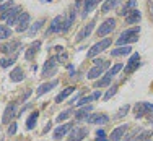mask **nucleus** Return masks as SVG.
<instances>
[{
  "mask_svg": "<svg viewBox=\"0 0 153 141\" xmlns=\"http://www.w3.org/2000/svg\"><path fill=\"white\" fill-rule=\"evenodd\" d=\"M138 34H140V26H135V28H130V29H126V31H124L122 34L117 37L116 44L121 47V46L130 44V42H135V41H138Z\"/></svg>",
  "mask_w": 153,
  "mask_h": 141,
  "instance_id": "1",
  "label": "nucleus"
},
{
  "mask_svg": "<svg viewBox=\"0 0 153 141\" xmlns=\"http://www.w3.org/2000/svg\"><path fill=\"white\" fill-rule=\"evenodd\" d=\"M59 57L57 55H54V57H51L49 60H46V63H44V67H42V73H41V76H44V78H49V76H52V75H56V71H57V62H59Z\"/></svg>",
  "mask_w": 153,
  "mask_h": 141,
  "instance_id": "2",
  "label": "nucleus"
},
{
  "mask_svg": "<svg viewBox=\"0 0 153 141\" xmlns=\"http://www.w3.org/2000/svg\"><path fill=\"white\" fill-rule=\"evenodd\" d=\"M20 16H21V7L13 5L8 12H5L0 18H2V20H7V23H8V24H16L18 20H20Z\"/></svg>",
  "mask_w": 153,
  "mask_h": 141,
  "instance_id": "3",
  "label": "nucleus"
},
{
  "mask_svg": "<svg viewBox=\"0 0 153 141\" xmlns=\"http://www.w3.org/2000/svg\"><path fill=\"white\" fill-rule=\"evenodd\" d=\"M153 112V104L152 102H137L134 106V117L135 118H142L143 115L152 114Z\"/></svg>",
  "mask_w": 153,
  "mask_h": 141,
  "instance_id": "4",
  "label": "nucleus"
},
{
  "mask_svg": "<svg viewBox=\"0 0 153 141\" xmlns=\"http://www.w3.org/2000/svg\"><path fill=\"white\" fill-rule=\"evenodd\" d=\"M114 28H116V20L114 18H108V20L104 21L103 24H100V28H98V31H96L98 37H104V36H108L109 32L114 31Z\"/></svg>",
  "mask_w": 153,
  "mask_h": 141,
  "instance_id": "5",
  "label": "nucleus"
},
{
  "mask_svg": "<svg viewBox=\"0 0 153 141\" xmlns=\"http://www.w3.org/2000/svg\"><path fill=\"white\" fill-rule=\"evenodd\" d=\"M111 42H112V39L111 37H106V39H103V41H100L98 44H94L91 49H90V52H88V57L91 59V57L94 55H98V54H101L104 49H108L109 46H111Z\"/></svg>",
  "mask_w": 153,
  "mask_h": 141,
  "instance_id": "6",
  "label": "nucleus"
},
{
  "mask_svg": "<svg viewBox=\"0 0 153 141\" xmlns=\"http://www.w3.org/2000/svg\"><path fill=\"white\" fill-rule=\"evenodd\" d=\"M62 31H64V16L59 15L51 21V26L46 31V34H56V32H62Z\"/></svg>",
  "mask_w": 153,
  "mask_h": 141,
  "instance_id": "7",
  "label": "nucleus"
},
{
  "mask_svg": "<svg viewBox=\"0 0 153 141\" xmlns=\"http://www.w3.org/2000/svg\"><path fill=\"white\" fill-rule=\"evenodd\" d=\"M86 122L90 125H106L109 122V117L104 114H91L86 117Z\"/></svg>",
  "mask_w": 153,
  "mask_h": 141,
  "instance_id": "8",
  "label": "nucleus"
},
{
  "mask_svg": "<svg viewBox=\"0 0 153 141\" xmlns=\"http://www.w3.org/2000/svg\"><path fill=\"white\" fill-rule=\"evenodd\" d=\"M16 102H12V104H8L7 106V109H5V112H3V117H2V123H8L12 118H15L16 117Z\"/></svg>",
  "mask_w": 153,
  "mask_h": 141,
  "instance_id": "9",
  "label": "nucleus"
},
{
  "mask_svg": "<svg viewBox=\"0 0 153 141\" xmlns=\"http://www.w3.org/2000/svg\"><path fill=\"white\" fill-rule=\"evenodd\" d=\"M138 65H140V55L138 54H134V55H130L129 62H127L126 68H124V71H126V75L129 73H134V71L138 68Z\"/></svg>",
  "mask_w": 153,
  "mask_h": 141,
  "instance_id": "10",
  "label": "nucleus"
},
{
  "mask_svg": "<svg viewBox=\"0 0 153 141\" xmlns=\"http://www.w3.org/2000/svg\"><path fill=\"white\" fill-rule=\"evenodd\" d=\"M86 135H88V128H85V126H78V128H74L70 131L68 140L70 141H82L83 138H86Z\"/></svg>",
  "mask_w": 153,
  "mask_h": 141,
  "instance_id": "11",
  "label": "nucleus"
},
{
  "mask_svg": "<svg viewBox=\"0 0 153 141\" xmlns=\"http://www.w3.org/2000/svg\"><path fill=\"white\" fill-rule=\"evenodd\" d=\"M108 67H109L108 62H104V63H101V65H94L91 70L88 71V78L90 79H96L98 76H101V75L104 73V70H106Z\"/></svg>",
  "mask_w": 153,
  "mask_h": 141,
  "instance_id": "12",
  "label": "nucleus"
},
{
  "mask_svg": "<svg viewBox=\"0 0 153 141\" xmlns=\"http://www.w3.org/2000/svg\"><path fill=\"white\" fill-rule=\"evenodd\" d=\"M30 20H31L30 13H21L20 20H18V23H16V31H18V32L28 31V26H30Z\"/></svg>",
  "mask_w": 153,
  "mask_h": 141,
  "instance_id": "13",
  "label": "nucleus"
},
{
  "mask_svg": "<svg viewBox=\"0 0 153 141\" xmlns=\"http://www.w3.org/2000/svg\"><path fill=\"white\" fill-rule=\"evenodd\" d=\"M72 126H74V123H64V125H59V126L56 128V131H54V140H62V138H64V136L72 130Z\"/></svg>",
  "mask_w": 153,
  "mask_h": 141,
  "instance_id": "14",
  "label": "nucleus"
},
{
  "mask_svg": "<svg viewBox=\"0 0 153 141\" xmlns=\"http://www.w3.org/2000/svg\"><path fill=\"white\" fill-rule=\"evenodd\" d=\"M127 130H129V125H121L117 128H114L111 133V141H122Z\"/></svg>",
  "mask_w": 153,
  "mask_h": 141,
  "instance_id": "15",
  "label": "nucleus"
},
{
  "mask_svg": "<svg viewBox=\"0 0 153 141\" xmlns=\"http://www.w3.org/2000/svg\"><path fill=\"white\" fill-rule=\"evenodd\" d=\"M21 47V42L20 41H10L8 44H2L0 46V50H2L3 54H13V52H16L18 49Z\"/></svg>",
  "mask_w": 153,
  "mask_h": 141,
  "instance_id": "16",
  "label": "nucleus"
},
{
  "mask_svg": "<svg viewBox=\"0 0 153 141\" xmlns=\"http://www.w3.org/2000/svg\"><path fill=\"white\" fill-rule=\"evenodd\" d=\"M94 24H96V20L90 21V23L86 24V26H85V28H83L82 31L78 32V36H76V41L80 42V41H83V39H86V37H88V36L91 34V31L94 29Z\"/></svg>",
  "mask_w": 153,
  "mask_h": 141,
  "instance_id": "17",
  "label": "nucleus"
},
{
  "mask_svg": "<svg viewBox=\"0 0 153 141\" xmlns=\"http://www.w3.org/2000/svg\"><path fill=\"white\" fill-rule=\"evenodd\" d=\"M39 49H41V41H34L30 47H28L26 54H25V59H26V60H31L33 57H34L36 54L39 52Z\"/></svg>",
  "mask_w": 153,
  "mask_h": 141,
  "instance_id": "18",
  "label": "nucleus"
},
{
  "mask_svg": "<svg viewBox=\"0 0 153 141\" xmlns=\"http://www.w3.org/2000/svg\"><path fill=\"white\" fill-rule=\"evenodd\" d=\"M142 20V13L138 12V10H132V12L129 13V15L126 16V23L127 24H138V21Z\"/></svg>",
  "mask_w": 153,
  "mask_h": 141,
  "instance_id": "19",
  "label": "nucleus"
},
{
  "mask_svg": "<svg viewBox=\"0 0 153 141\" xmlns=\"http://www.w3.org/2000/svg\"><path fill=\"white\" fill-rule=\"evenodd\" d=\"M59 84V81L57 79H52V81H49V83H44V84H41L38 88V96H42V94H46V93H49L52 88H56V86Z\"/></svg>",
  "mask_w": 153,
  "mask_h": 141,
  "instance_id": "20",
  "label": "nucleus"
},
{
  "mask_svg": "<svg viewBox=\"0 0 153 141\" xmlns=\"http://www.w3.org/2000/svg\"><path fill=\"white\" fill-rule=\"evenodd\" d=\"M10 79H12L13 83H20V81H23V79H25V71L21 70L20 67L13 68L12 73H10Z\"/></svg>",
  "mask_w": 153,
  "mask_h": 141,
  "instance_id": "21",
  "label": "nucleus"
},
{
  "mask_svg": "<svg viewBox=\"0 0 153 141\" xmlns=\"http://www.w3.org/2000/svg\"><path fill=\"white\" fill-rule=\"evenodd\" d=\"M130 52H132V47L130 46H121L117 49L111 50V55L112 57H122V55H129Z\"/></svg>",
  "mask_w": 153,
  "mask_h": 141,
  "instance_id": "22",
  "label": "nucleus"
},
{
  "mask_svg": "<svg viewBox=\"0 0 153 141\" xmlns=\"http://www.w3.org/2000/svg\"><path fill=\"white\" fill-rule=\"evenodd\" d=\"M100 97H101V93L96 91V93L90 94V96H86V97H80V101L76 102V106H86V104H90L91 101H96V99H100Z\"/></svg>",
  "mask_w": 153,
  "mask_h": 141,
  "instance_id": "23",
  "label": "nucleus"
},
{
  "mask_svg": "<svg viewBox=\"0 0 153 141\" xmlns=\"http://www.w3.org/2000/svg\"><path fill=\"white\" fill-rule=\"evenodd\" d=\"M119 3H121V0H106V2L103 3V7H101V13H108V12H111V10H114Z\"/></svg>",
  "mask_w": 153,
  "mask_h": 141,
  "instance_id": "24",
  "label": "nucleus"
},
{
  "mask_svg": "<svg viewBox=\"0 0 153 141\" xmlns=\"http://www.w3.org/2000/svg\"><path fill=\"white\" fill-rule=\"evenodd\" d=\"M74 21H75V8L70 10L68 15H67V18L64 20V31H62V32H67L68 29H70V26L74 24Z\"/></svg>",
  "mask_w": 153,
  "mask_h": 141,
  "instance_id": "25",
  "label": "nucleus"
},
{
  "mask_svg": "<svg viewBox=\"0 0 153 141\" xmlns=\"http://www.w3.org/2000/svg\"><path fill=\"white\" fill-rule=\"evenodd\" d=\"M135 5H137V0H129V3L127 5H124L122 8H121V12H119V15H122V16H127L132 10H135Z\"/></svg>",
  "mask_w": 153,
  "mask_h": 141,
  "instance_id": "26",
  "label": "nucleus"
},
{
  "mask_svg": "<svg viewBox=\"0 0 153 141\" xmlns=\"http://www.w3.org/2000/svg\"><path fill=\"white\" fill-rule=\"evenodd\" d=\"M38 118H39V112L38 110H34L33 114L28 117V120H26V128L28 130H33L36 126V123H38Z\"/></svg>",
  "mask_w": 153,
  "mask_h": 141,
  "instance_id": "27",
  "label": "nucleus"
},
{
  "mask_svg": "<svg viewBox=\"0 0 153 141\" xmlns=\"http://www.w3.org/2000/svg\"><path fill=\"white\" fill-rule=\"evenodd\" d=\"M98 2L100 0H85V3H83V16H86L90 12H93V8L96 7Z\"/></svg>",
  "mask_w": 153,
  "mask_h": 141,
  "instance_id": "28",
  "label": "nucleus"
},
{
  "mask_svg": "<svg viewBox=\"0 0 153 141\" xmlns=\"http://www.w3.org/2000/svg\"><path fill=\"white\" fill-rule=\"evenodd\" d=\"M74 89H75V88H72V86H68V88H65L64 91H62V93H59V94L56 96V102H59V104H60L64 99H67V97L70 96L72 93H74Z\"/></svg>",
  "mask_w": 153,
  "mask_h": 141,
  "instance_id": "29",
  "label": "nucleus"
},
{
  "mask_svg": "<svg viewBox=\"0 0 153 141\" xmlns=\"http://www.w3.org/2000/svg\"><path fill=\"white\" fill-rule=\"evenodd\" d=\"M91 109H93V107L90 106V104H88V106H83L82 109H80V110L75 114V115H76V120H83V118H86V115L91 112Z\"/></svg>",
  "mask_w": 153,
  "mask_h": 141,
  "instance_id": "30",
  "label": "nucleus"
},
{
  "mask_svg": "<svg viewBox=\"0 0 153 141\" xmlns=\"http://www.w3.org/2000/svg\"><path fill=\"white\" fill-rule=\"evenodd\" d=\"M42 24H44V20L41 18V20H38V21H36V23H34V24H33V26L30 28V29H28V36H30V37H33V36H34L36 32H38L39 29H41V26H42Z\"/></svg>",
  "mask_w": 153,
  "mask_h": 141,
  "instance_id": "31",
  "label": "nucleus"
},
{
  "mask_svg": "<svg viewBox=\"0 0 153 141\" xmlns=\"http://www.w3.org/2000/svg\"><path fill=\"white\" fill-rule=\"evenodd\" d=\"M12 29H10L8 26H5V24H0V41H3V39H8L12 37Z\"/></svg>",
  "mask_w": 153,
  "mask_h": 141,
  "instance_id": "32",
  "label": "nucleus"
},
{
  "mask_svg": "<svg viewBox=\"0 0 153 141\" xmlns=\"http://www.w3.org/2000/svg\"><path fill=\"white\" fill-rule=\"evenodd\" d=\"M122 68H124V67H122V63H116V65H114V67H112V68H109L106 75H109V76H112V78H114L116 75H117L119 71L122 70Z\"/></svg>",
  "mask_w": 153,
  "mask_h": 141,
  "instance_id": "33",
  "label": "nucleus"
},
{
  "mask_svg": "<svg viewBox=\"0 0 153 141\" xmlns=\"http://www.w3.org/2000/svg\"><path fill=\"white\" fill-rule=\"evenodd\" d=\"M130 110V106L129 104H126V106H122L121 109H119L117 112H116V118H124L127 115V112Z\"/></svg>",
  "mask_w": 153,
  "mask_h": 141,
  "instance_id": "34",
  "label": "nucleus"
},
{
  "mask_svg": "<svg viewBox=\"0 0 153 141\" xmlns=\"http://www.w3.org/2000/svg\"><path fill=\"white\" fill-rule=\"evenodd\" d=\"M15 60H16V55L8 57V59H2V60H0V67H2V68H8L10 65H13Z\"/></svg>",
  "mask_w": 153,
  "mask_h": 141,
  "instance_id": "35",
  "label": "nucleus"
},
{
  "mask_svg": "<svg viewBox=\"0 0 153 141\" xmlns=\"http://www.w3.org/2000/svg\"><path fill=\"white\" fill-rule=\"evenodd\" d=\"M111 79H112V76H109V75H104V78L100 79V81L96 83V88H104V86H108L109 83H111Z\"/></svg>",
  "mask_w": 153,
  "mask_h": 141,
  "instance_id": "36",
  "label": "nucleus"
},
{
  "mask_svg": "<svg viewBox=\"0 0 153 141\" xmlns=\"http://www.w3.org/2000/svg\"><path fill=\"white\" fill-rule=\"evenodd\" d=\"M70 115H72V110H64V112H60V114H59V115H57V118H56V122H59V123H60V122H64V120H67V118H68V117H70Z\"/></svg>",
  "mask_w": 153,
  "mask_h": 141,
  "instance_id": "37",
  "label": "nucleus"
},
{
  "mask_svg": "<svg viewBox=\"0 0 153 141\" xmlns=\"http://www.w3.org/2000/svg\"><path fill=\"white\" fill-rule=\"evenodd\" d=\"M117 93V84H114V86H111V88L108 89V93L104 94V101H109L111 99L112 96H114V94Z\"/></svg>",
  "mask_w": 153,
  "mask_h": 141,
  "instance_id": "38",
  "label": "nucleus"
},
{
  "mask_svg": "<svg viewBox=\"0 0 153 141\" xmlns=\"http://www.w3.org/2000/svg\"><path fill=\"white\" fill-rule=\"evenodd\" d=\"M12 7H13L12 0H8V2H7V3H2V5H0V16H2V15H3V13H5V12H8V10L12 8Z\"/></svg>",
  "mask_w": 153,
  "mask_h": 141,
  "instance_id": "39",
  "label": "nucleus"
},
{
  "mask_svg": "<svg viewBox=\"0 0 153 141\" xmlns=\"http://www.w3.org/2000/svg\"><path fill=\"white\" fill-rule=\"evenodd\" d=\"M147 7H148V16H150V21H152V24H153V0H148Z\"/></svg>",
  "mask_w": 153,
  "mask_h": 141,
  "instance_id": "40",
  "label": "nucleus"
},
{
  "mask_svg": "<svg viewBox=\"0 0 153 141\" xmlns=\"http://www.w3.org/2000/svg\"><path fill=\"white\" fill-rule=\"evenodd\" d=\"M16 128H18L16 123H12V125L8 126V135H15V133H16Z\"/></svg>",
  "mask_w": 153,
  "mask_h": 141,
  "instance_id": "41",
  "label": "nucleus"
},
{
  "mask_svg": "<svg viewBox=\"0 0 153 141\" xmlns=\"http://www.w3.org/2000/svg\"><path fill=\"white\" fill-rule=\"evenodd\" d=\"M96 138H104V130L103 128H98L96 130Z\"/></svg>",
  "mask_w": 153,
  "mask_h": 141,
  "instance_id": "42",
  "label": "nucleus"
},
{
  "mask_svg": "<svg viewBox=\"0 0 153 141\" xmlns=\"http://www.w3.org/2000/svg\"><path fill=\"white\" fill-rule=\"evenodd\" d=\"M76 101H80V93H78V94H75V96L72 97L70 101H68V104H74V102H76Z\"/></svg>",
  "mask_w": 153,
  "mask_h": 141,
  "instance_id": "43",
  "label": "nucleus"
},
{
  "mask_svg": "<svg viewBox=\"0 0 153 141\" xmlns=\"http://www.w3.org/2000/svg\"><path fill=\"white\" fill-rule=\"evenodd\" d=\"M82 3H85V0H75V7H74V8L78 10L80 7H82Z\"/></svg>",
  "mask_w": 153,
  "mask_h": 141,
  "instance_id": "44",
  "label": "nucleus"
},
{
  "mask_svg": "<svg viewBox=\"0 0 153 141\" xmlns=\"http://www.w3.org/2000/svg\"><path fill=\"white\" fill-rule=\"evenodd\" d=\"M49 130H51V122H47V125H46V128L42 130V133H47Z\"/></svg>",
  "mask_w": 153,
  "mask_h": 141,
  "instance_id": "45",
  "label": "nucleus"
},
{
  "mask_svg": "<svg viewBox=\"0 0 153 141\" xmlns=\"http://www.w3.org/2000/svg\"><path fill=\"white\" fill-rule=\"evenodd\" d=\"M94 63H96V65H101V63H104V60H101V59H100V60H94Z\"/></svg>",
  "mask_w": 153,
  "mask_h": 141,
  "instance_id": "46",
  "label": "nucleus"
},
{
  "mask_svg": "<svg viewBox=\"0 0 153 141\" xmlns=\"http://www.w3.org/2000/svg\"><path fill=\"white\" fill-rule=\"evenodd\" d=\"M98 141H108L106 138H98Z\"/></svg>",
  "mask_w": 153,
  "mask_h": 141,
  "instance_id": "47",
  "label": "nucleus"
},
{
  "mask_svg": "<svg viewBox=\"0 0 153 141\" xmlns=\"http://www.w3.org/2000/svg\"><path fill=\"white\" fill-rule=\"evenodd\" d=\"M39 2H42V3H44V2H52V0H39Z\"/></svg>",
  "mask_w": 153,
  "mask_h": 141,
  "instance_id": "48",
  "label": "nucleus"
},
{
  "mask_svg": "<svg viewBox=\"0 0 153 141\" xmlns=\"http://www.w3.org/2000/svg\"><path fill=\"white\" fill-rule=\"evenodd\" d=\"M0 141H3V138H2V135H0Z\"/></svg>",
  "mask_w": 153,
  "mask_h": 141,
  "instance_id": "49",
  "label": "nucleus"
},
{
  "mask_svg": "<svg viewBox=\"0 0 153 141\" xmlns=\"http://www.w3.org/2000/svg\"><path fill=\"white\" fill-rule=\"evenodd\" d=\"M0 2H5V0H0Z\"/></svg>",
  "mask_w": 153,
  "mask_h": 141,
  "instance_id": "50",
  "label": "nucleus"
},
{
  "mask_svg": "<svg viewBox=\"0 0 153 141\" xmlns=\"http://www.w3.org/2000/svg\"><path fill=\"white\" fill-rule=\"evenodd\" d=\"M100 2H101V0H100Z\"/></svg>",
  "mask_w": 153,
  "mask_h": 141,
  "instance_id": "51",
  "label": "nucleus"
}]
</instances>
